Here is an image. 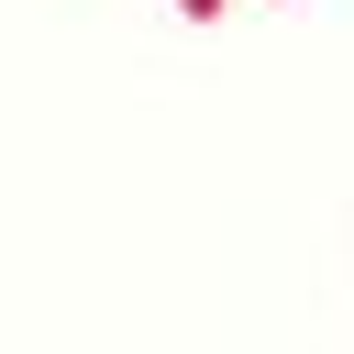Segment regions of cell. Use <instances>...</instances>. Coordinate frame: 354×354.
Listing matches in <instances>:
<instances>
[{"instance_id": "1", "label": "cell", "mask_w": 354, "mask_h": 354, "mask_svg": "<svg viewBox=\"0 0 354 354\" xmlns=\"http://www.w3.org/2000/svg\"><path fill=\"white\" fill-rule=\"evenodd\" d=\"M177 11H188V22H221V11H232V0H177Z\"/></svg>"}]
</instances>
